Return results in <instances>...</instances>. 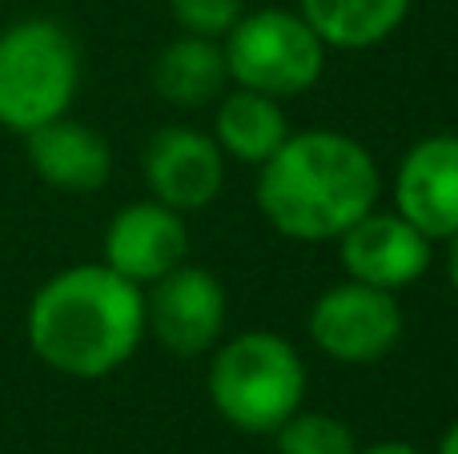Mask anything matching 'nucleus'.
Instances as JSON below:
<instances>
[{
    "label": "nucleus",
    "instance_id": "aec40b11",
    "mask_svg": "<svg viewBox=\"0 0 458 454\" xmlns=\"http://www.w3.org/2000/svg\"><path fill=\"white\" fill-rule=\"evenodd\" d=\"M438 454H458V423L443 434V442H438Z\"/></svg>",
    "mask_w": 458,
    "mask_h": 454
},
{
    "label": "nucleus",
    "instance_id": "f3484780",
    "mask_svg": "<svg viewBox=\"0 0 458 454\" xmlns=\"http://www.w3.org/2000/svg\"><path fill=\"white\" fill-rule=\"evenodd\" d=\"M169 13L193 37H225L245 13V0H169Z\"/></svg>",
    "mask_w": 458,
    "mask_h": 454
},
{
    "label": "nucleus",
    "instance_id": "4468645a",
    "mask_svg": "<svg viewBox=\"0 0 458 454\" xmlns=\"http://www.w3.org/2000/svg\"><path fill=\"white\" fill-rule=\"evenodd\" d=\"M229 80L222 40L214 37H185L169 40L153 61V88L161 101L182 105V109H198L206 101H217Z\"/></svg>",
    "mask_w": 458,
    "mask_h": 454
},
{
    "label": "nucleus",
    "instance_id": "a211bd4d",
    "mask_svg": "<svg viewBox=\"0 0 458 454\" xmlns=\"http://www.w3.org/2000/svg\"><path fill=\"white\" fill-rule=\"evenodd\" d=\"M358 454H427L422 447H414V442H398V439H386V442H374V447L358 450Z\"/></svg>",
    "mask_w": 458,
    "mask_h": 454
},
{
    "label": "nucleus",
    "instance_id": "f8f14e48",
    "mask_svg": "<svg viewBox=\"0 0 458 454\" xmlns=\"http://www.w3.org/2000/svg\"><path fill=\"white\" fill-rule=\"evenodd\" d=\"M29 165L45 185L64 193H97L113 173V149L93 125L69 113L24 133Z\"/></svg>",
    "mask_w": 458,
    "mask_h": 454
},
{
    "label": "nucleus",
    "instance_id": "423d86ee",
    "mask_svg": "<svg viewBox=\"0 0 458 454\" xmlns=\"http://www.w3.org/2000/svg\"><path fill=\"white\" fill-rule=\"evenodd\" d=\"M310 338L326 358L342 366H370L386 358L403 338V306L390 290L350 278L314 302Z\"/></svg>",
    "mask_w": 458,
    "mask_h": 454
},
{
    "label": "nucleus",
    "instance_id": "9d476101",
    "mask_svg": "<svg viewBox=\"0 0 458 454\" xmlns=\"http://www.w3.org/2000/svg\"><path fill=\"white\" fill-rule=\"evenodd\" d=\"M338 249L350 278L390 290V294L414 286L430 270V238L422 230H414L398 209L394 214L370 209L362 222H354L342 233Z\"/></svg>",
    "mask_w": 458,
    "mask_h": 454
},
{
    "label": "nucleus",
    "instance_id": "39448f33",
    "mask_svg": "<svg viewBox=\"0 0 458 454\" xmlns=\"http://www.w3.org/2000/svg\"><path fill=\"white\" fill-rule=\"evenodd\" d=\"M225 69L237 88H253L274 101L298 97L318 85L326 69V45L301 13L258 8L242 13L222 37Z\"/></svg>",
    "mask_w": 458,
    "mask_h": 454
},
{
    "label": "nucleus",
    "instance_id": "1a4fd4ad",
    "mask_svg": "<svg viewBox=\"0 0 458 454\" xmlns=\"http://www.w3.org/2000/svg\"><path fill=\"white\" fill-rule=\"evenodd\" d=\"M190 257V230L177 209L157 198L125 206L105 230V265L133 286H153Z\"/></svg>",
    "mask_w": 458,
    "mask_h": 454
},
{
    "label": "nucleus",
    "instance_id": "f03ea898",
    "mask_svg": "<svg viewBox=\"0 0 458 454\" xmlns=\"http://www.w3.org/2000/svg\"><path fill=\"white\" fill-rule=\"evenodd\" d=\"M145 338V294L105 262L48 278L29 306V346L48 370L105 378L137 354Z\"/></svg>",
    "mask_w": 458,
    "mask_h": 454
},
{
    "label": "nucleus",
    "instance_id": "7ed1b4c3",
    "mask_svg": "<svg viewBox=\"0 0 458 454\" xmlns=\"http://www.w3.org/2000/svg\"><path fill=\"white\" fill-rule=\"evenodd\" d=\"M209 402L245 434H274L306 402V362L298 346L269 330H245L209 362Z\"/></svg>",
    "mask_w": 458,
    "mask_h": 454
},
{
    "label": "nucleus",
    "instance_id": "9b49d317",
    "mask_svg": "<svg viewBox=\"0 0 458 454\" xmlns=\"http://www.w3.org/2000/svg\"><path fill=\"white\" fill-rule=\"evenodd\" d=\"M394 206L430 241L458 233V133H435L411 145L394 177Z\"/></svg>",
    "mask_w": 458,
    "mask_h": 454
},
{
    "label": "nucleus",
    "instance_id": "6e6552de",
    "mask_svg": "<svg viewBox=\"0 0 458 454\" xmlns=\"http://www.w3.org/2000/svg\"><path fill=\"white\" fill-rule=\"evenodd\" d=\"M141 173L161 206L190 214L217 201L225 185V153L201 129L165 125L149 137L141 153Z\"/></svg>",
    "mask_w": 458,
    "mask_h": 454
},
{
    "label": "nucleus",
    "instance_id": "20e7f679",
    "mask_svg": "<svg viewBox=\"0 0 458 454\" xmlns=\"http://www.w3.org/2000/svg\"><path fill=\"white\" fill-rule=\"evenodd\" d=\"M81 85L77 40L56 21H21L0 32V125L32 133L64 117Z\"/></svg>",
    "mask_w": 458,
    "mask_h": 454
},
{
    "label": "nucleus",
    "instance_id": "6ab92c4d",
    "mask_svg": "<svg viewBox=\"0 0 458 454\" xmlns=\"http://www.w3.org/2000/svg\"><path fill=\"white\" fill-rule=\"evenodd\" d=\"M446 273H451V286H454V294H458V233L451 238V257H446Z\"/></svg>",
    "mask_w": 458,
    "mask_h": 454
},
{
    "label": "nucleus",
    "instance_id": "0eeeda50",
    "mask_svg": "<svg viewBox=\"0 0 458 454\" xmlns=\"http://www.w3.org/2000/svg\"><path fill=\"white\" fill-rule=\"evenodd\" d=\"M225 286L201 265H177L145 294V330L177 358H201L225 330Z\"/></svg>",
    "mask_w": 458,
    "mask_h": 454
},
{
    "label": "nucleus",
    "instance_id": "ddd939ff",
    "mask_svg": "<svg viewBox=\"0 0 458 454\" xmlns=\"http://www.w3.org/2000/svg\"><path fill=\"white\" fill-rule=\"evenodd\" d=\"M290 137L282 105L253 88H233L222 97L214 113V141L225 157L245 161V165H266L282 141Z\"/></svg>",
    "mask_w": 458,
    "mask_h": 454
},
{
    "label": "nucleus",
    "instance_id": "f257e3e1",
    "mask_svg": "<svg viewBox=\"0 0 458 454\" xmlns=\"http://www.w3.org/2000/svg\"><path fill=\"white\" fill-rule=\"evenodd\" d=\"M374 153L338 129L290 133L258 165V209L290 241H338L378 206Z\"/></svg>",
    "mask_w": 458,
    "mask_h": 454
},
{
    "label": "nucleus",
    "instance_id": "2eb2a0df",
    "mask_svg": "<svg viewBox=\"0 0 458 454\" xmlns=\"http://www.w3.org/2000/svg\"><path fill=\"white\" fill-rule=\"evenodd\" d=\"M298 4L322 45L346 53H362L390 40L411 13V0H298Z\"/></svg>",
    "mask_w": 458,
    "mask_h": 454
},
{
    "label": "nucleus",
    "instance_id": "dca6fc26",
    "mask_svg": "<svg viewBox=\"0 0 458 454\" xmlns=\"http://www.w3.org/2000/svg\"><path fill=\"white\" fill-rule=\"evenodd\" d=\"M277 454H358L354 431L322 410H298L274 431Z\"/></svg>",
    "mask_w": 458,
    "mask_h": 454
}]
</instances>
